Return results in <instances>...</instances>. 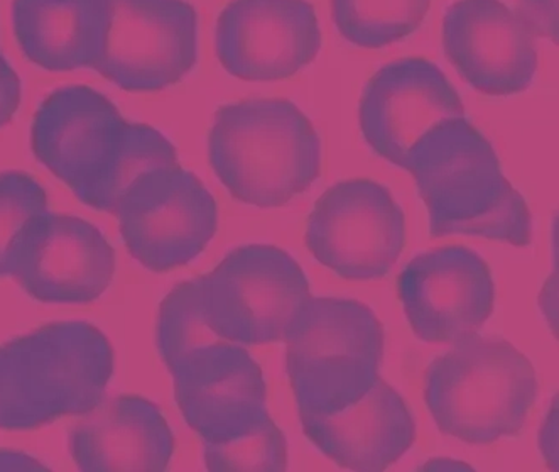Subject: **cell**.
Wrapping results in <instances>:
<instances>
[{
  "instance_id": "6da1fadb",
  "label": "cell",
  "mask_w": 559,
  "mask_h": 472,
  "mask_svg": "<svg viewBox=\"0 0 559 472\" xmlns=\"http://www.w3.org/2000/svg\"><path fill=\"white\" fill-rule=\"evenodd\" d=\"M404 169L418 185L429 212L431 237L480 236L527 248L533 215L503 175L496 150L466 117L429 129Z\"/></svg>"
},
{
  "instance_id": "7a4b0ae2",
  "label": "cell",
  "mask_w": 559,
  "mask_h": 472,
  "mask_svg": "<svg viewBox=\"0 0 559 472\" xmlns=\"http://www.w3.org/2000/svg\"><path fill=\"white\" fill-rule=\"evenodd\" d=\"M112 344L82 320L52 322L0 345V428L36 430L104 401Z\"/></svg>"
},
{
  "instance_id": "3957f363",
  "label": "cell",
  "mask_w": 559,
  "mask_h": 472,
  "mask_svg": "<svg viewBox=\"0 0 559 472\" xmlns=\"http://www.w3.org/2000/svg\"><path fill=\"white\" fill-rule=\"evenodd\" d=\"M209 160L234 199L284 206L320 177V135L287 98H249L216 110Z\"/></svg>"
},
{
  "instance_id": "277c9868",
  "label": "cell",
  "mask_w": 559,
  "mask_h": 472,
  "mask_svg": "<svg viewBox=\"0 0 559 472\" xmlns=\"http://www.w3.org/2000/svg\"><path fill=\"white\" fill-rule=\"evenodd\" d=\"M537 391L536 369L518 347L474 334L429 364L423 397L443 434L478 446L515 437Z\"/></svg>"
},
{
  "instance_id": "5b68a950",
  "label": "cell",
  "mask_w": 559,
  "mask_h": 472,
  "mask_svg": "<svg viewBox=\"0 0 559 472\" xmlns=\"http://www.w3.org/2000/svg\"><path fill=\"white\" fill-rule=\"evenodd\" d=\"M384 339L362 302L310 296L284 339L299 416L330 415L364 397L381 376Z\"/></svg>"
},
{
  "instance_id": "8992f818",
  "label": "cell",
  "mask_w": 559,
  "mask_h": 472,
  "mask_svg": "<svg viewBox=\"0 0 559 472\" xmlns=\"http://www.w3.org/2000/svg\"><path fill=\"white\" fill-rule=\"evenodd\" d=\"M203 276L210 323L236 344L283 342L311 296L298 261L267 244L234 249Z\"/></svg>"
},
{
  "instance_id": "52a82bcc",
  "label": "cell",
  "mask_w": 559,
  "mask_h": 472,
  "mask_svg": "<svg viewBox=\"0 0 559 472\" xmlns=\"http://www.w3.org/2000/svg\"><path fill=\"white\" fill-rule=\"evenodd\" d=\"M305 240L314 259L340 278L381 280L403 252L404 212L391 191L377 181H340L314 203Z\"/></svg>"
},
{
  "instance_id": "ba28073f",
  "label": "cell",
  "mask_w": 559,
  "mask_h": 472,
  "mask_svg": "<svg viewBox=\"0 0 559 472\" xmlns=\"http://www.w3.org/2000/svg\"><path fill=\"white\" fill-rule=\"evenodd\" d=\"M114 215L132 258L154 273L193 261L218 229L215 197L179 163L142 178Z\"/></svg>"
},
{
  "instance_id": "9c48e42d",
  "label": "cell",
  "mask_w": 559,
  "mask_h": 472,
  "mask_svg": "<svg viewBox=\"0 0 559 472\" xmlns=\"http://www.w3.org/2000/svg\"><path fill=\"white\" fill-rule=\"evenodd\" d=\"M198 61V14L187 0H110V26L95 72L126 92L165 91Z\"/></svg>"
},
{
  "instance_id": "30bf717a",
  "label": "cell",
  "mask_w": 559,
  "mask_h": 472,
  "mask_svg": "<svg viewBox=\"0 0 559 472\" xmlns=\"http://www.w3.org/2000/svg\"><path fill=\"white\" fill-rule=\"evenodd\" d=\"M397 295L414 334L428 344H455L477 334L496 307L492 271L465 246L416 256L397 278Z\"/></svg>"
},
{
  "instance_id": "8fae6325",
  "label": "cell",
  "mask_w": 559,
  "mask_h": 472,
  "mask_svg": "<svg viewBox=\"0 0 559 472\" xmlns=\"http://www.w3.org/2000/svg\"><path fill=\"white\" fill-rule=\"evenodd\" d=\"M116 264V251L94 224L46 212L24 231L11 276L43 304H92L112 283Z\"/></svg>"
},
{
  "instance_id": "7c38bea8",
  "label": "cell",
  "mask_w": 559,
  "mask_h": 472,
  "mask_svg": "<svg viewBox=\"0 0 559 472\" xmlns=\"http://www.w3.org/2000/svg\"><path fill=\"white\" fill-rule=\"evenodd\" d=\"M216 57L243 82H280L313 63L321 49L308 0H231L216 21Z\"/></svg>"
},
{
  "instance_id": "4fadbf2b",
  "label": "cell",
  "mask_w": 559,
  "mask_h": 472,
  "mask_svg": "<svg viewBox=\"0 0 559 472\" xmlns=\"http://www.w3.org/2000/svg\"><path fill=\"white\" fill-rule=\"evenodd\" d=\"M465 117V105L438 64L403 58L382 67L364 88L358 122L367 144L404 168L419 139L443 120Z\"/></svg>"
},
{
  "instance_id": "5bb4252c",
  "label": "cell",
  "mask_w": 559,
  "mask_h": 472,
  "mask_svg": "<svg viewBox=\"0 0 559 472\" xmlns=\"http://www.w3.org/2000/svg\"><path fill=\"white\" fill-rule=\"evenodd\" d=\"M443 48L475 91L492 97L521 94L537 72L536 36L500 0H456L444 12Z\"/></svg>"
},
{
  "instance_id": "9a60e30c",
  "label": "cell",
  "mask_w": 559,
  "mask_h": 472,
  "mask_svg": "<svg viewBox=\"0 0 559 472\" xmlns=\"http://www.w3.org/2000/svg\"><path fill=\"white\" fill-rule=\"evenodd\" d=\"M128 120L100 92L61 86L34 114V156L80 196L105 172L122 144Z\"/></svg>"
},
{
  "instance_id": "2e32d148",
  "label": "cell",
  "mask_w": 559,
  "mask_h": 472,
  "mask_svg": "<svg viewBox=\"0 0 559 472\" xmlns=\"http://www.w3.org/2000/svg\"><path fill=\"white\" fill-rule=\"evenodd\" d=\"M169 375L179 412L203 444L236 439L269 413L264 373L236 342L200 351Z\"/></svg>"
},
{
  "instance_id": "e0dca14e",
  "label": "cell",
  "mask_w": 559,
  "mask_h": 472,
  "mask_svg": "<svg viewBox=\"0 0 559 472\" xmlns=\"http://www.w3.org/2000/svg\"><path fill=\"white\" fill-rule=\"evenodd\" d=\"M306 437L340 468L381 472L416 440V422L394 388L379 376L364 397L336 413L299 416Z\"/></svg>"
},
{
  "instance_id": "ac0fdd59",
  "label": "cell",
  "mask_w": 559,
  "mask_h": 472,
  "mask_svg": "<svg viewBox=\"0 0 559 472\" xmlns=\"http://www.w3.org/2000/svg\"><path fill=\"white\" fill-rule=\"evenodd\" d=\"M175 452V437L159 406L138 394L102 401L70 435L80 471L160 472Z\"/></svg>"
},
{
  "instance_id": "d6986e66",
  "label": "cell",
  "mask_w": 559,
  "mask_h": 472,
  "mask_svg": "<svg viewBox=\"0 0 559 472\" xmlns=\"http://www.w3.org/2000/svg\"><path fill=\"white\" fill-rule=\"evenodd\" d=\"M12 26L27 60L48 72L95 68L107 43L110 0H14Z\"/></svg>"
},
{
  "instance_id": "ffe728a7",
  "label": "cell",
  "mask_w": 559,
  "mask_h": 472,
  "mask_svg": "<svg viewBox=\"0 0 559 472\" xmlns=\"http://www.w3.org/2000/svg\"><path fill=\"white\" fill-rule=\"evenodd\" d=\"M178 153L171 141L147 125L129 122L122 144L112 163L100 177L76 199L90 209L116 214L123 197L151 173L178 165Z\"/></svg>"
},
{
  "instance_id": "44dd1931",
  "label": "cell",
  "mask_w": 559,
  "mask_h": 472,
  "mask_svg": "<svg viewBox=\"0 0 559 472\" xmlns=\"http://www.w3.org/2000/svg\"><path fill=\"white\" fill-rule=\"evenodd\" d=\"M225 341L213 330L206 315L205 276L178 283L157 314L156 345L168 371L200 351Z\"/></svg>"
},
{
  "instance_id": "7402d4cb",
  "label": "cell",
  "mask_w": 559,
  "mask_h": 472,
  "mask_svg": "<svg viewBox=\"0 0 559 472\" xmlns=\"http://www.w3.org/2000/svg\"><path fill=\"white\" fill-rule=\"evenodd\" d=\"M431 0H332L336 30L352 45L384 48L418 31Z\"/></svg>"
},
{
  "instance_id": "603a6c76",
  "label": "cell",
  "mask_w": 559,
  "mask_h": 472,
  "mask_svg": "<svg viewBox=\"0 0 559 472\" xmlns=\"http://www.w3.org/2000/svg\"><path fill=\"white\" fill-rule=\"evenodd\" d=\"M203 446L206 469L212 472L286 471V437L269 413L236 439Z\"/></svg>"
},
{
  "instance_id": "cb8c5ba5",
  "label": "cell",
  "mask_w": 559,
  "mask_h": 472,
  "mask_svg": "<svg viewBox=\"0 0 559 472\" xmlns=\"http://www.w3.org/2000/svg\"><path fill=\"white\" fill-rule=\"evenodd\" d=\"M46 212L48 196L29 173H0V278L11 276L12 256L24 231Z\"/></svg>"
},
{
  "instance_id": "d4e9b609",
  "label": "cell",
  "mask_w": 559,
  "mask_h": 472,
  "mask_svg": "<svg viewBox=\"0 0 559 472\" xmlns=\"http://www.w3.org/2000/svg\"><path fill=\"white\" fill-rule=\"evenodd\" d=\"M518 14L526 21L534 36L558 42V0H519Z\"/></svg>"
},
{
  "instance_id": "484cf974",
  "label": "cell",
  "mask_w": 559,
  "mask_h": 472,
  "mask_svg": "<svg viewBox=\"0 0 559 472\" xmlns=\"http://www.w3.org/2000/svg\"><path fill=\"white\" fill-rule=\"evenodd\" d=\"M21 95H23V86H21L20 75L0 52V129L8 126L20 109Z\"/></svg>"
}]
</instances>
